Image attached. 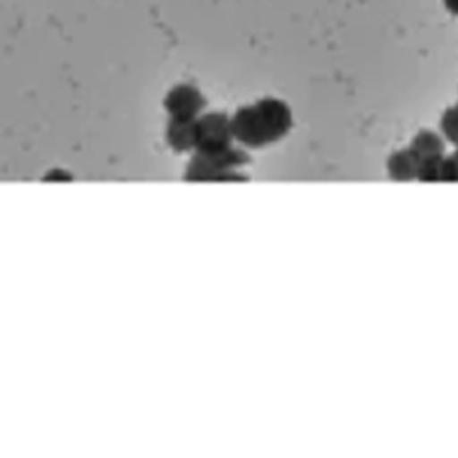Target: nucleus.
<instances>
[{
    "label": "nucleus",
    "mask_w": 458,
    "mask_h": 458,
    "mask_svg": "<svg viewBox=\"0 0 458 458\" xmlns=\"http://www.w3.org/2000/svg\"><path fill=\"white\" fill-rule=\"evenodd\" d=\"M233 138L248 147H264L288 134L292 112L281 99L264 98L251 106H242L229 120Z\"/></svg>",
    "instance_id": "1"
},
{
    "label": "nucleus",
    "mask_w": 458,
    "mask_h": 458,
    "mask_svg": "<svg viewBox=\"0 0 458 458\" xmlns=\"http://www.w3.org/2000/svg\"><path fill=\"white\" fill-rule=\"evenodd\" d=\"M248 152L227 147L215 152H199L191 158L185 173L187 182H242L246 174L237 173V167L250 164Z\"/></svg>",
    "instance_id": "2"
},
{
    "label": "nucleus",
    "mask_w": 458,
    "mask_h": 458,
    "mask_svg": "<svg viewBox=\"0 0 458 458\" xmlns=\"http://www.w3.org/2000/svg\"><path fill=\"white\" fill-rule=\"evenodd\" d=\"M233 132L225 114L211 112L197 120V143L199 152H215L232 147Z\"/></svg>",
    "instance_id": "3"
},
{
    "label": "nucleus",
    "mask_w": 458,
    "mask_h": 458,
    "mask_svg": "<svg viewBox=\"0 0 458 458\" xmlns=\"http://www.w3.org/2000/svg\"><path fill=\"white\" fill-rule=\"evenodd\" d=\"M206 99L197 87L178 85L165 98V108L171 118L176 120H195L204 110Z\"/></svg>",
    "instance_id": "4"
},
{
    "label": "nucleus",
    "mask_w": 458,
    "mask_h": 458,
    "mask_svg": "<svg viewBox=\"0 0 458 458\" xmlns=\"http://www.w3.org/2000/svg\"><path fill=\"white\" fill-rule=\"evenodd\" d=\"M411 152L418 160V167L426 160H433V158H444V150L445 145L442 141V138L431 131H422L420 132L412 143H411Z\"/></svg>",
    "instance_id": "5"
},
{
    "label": "nucleus",
    "mask_w": 458,
    "mask_h": 458,
    "mask_svg": "<svg viewBox=\"0 0 458 458\" xmlns=\"http://www.w3.org/2000/svg\"><path fill=\"white\" fill-rule=\"evenodd\" d=\"M167 141L174 150H191L197 143V118L195 120H176L171 118L167 127Z\"/></svg>",
    "instance_id": "6"
},
{
    "label": "nucleus",
    "mask_w": 458,
    "mask_h": 458,
    "mask_svg": "<svg viewBox=\"0 0 458 458\" xmlns=\"http://www.w3.org/2000/svg\"><path fill=\"white\" fill-rule=\"evenodd\" d=\"M418 173V160L411 148L394 152L389 160V174L394 180H414Z\"/></svg>",
    "instance_id": "7"
},
{
    "label": "nucleus",
    "mask_w": 458,
    "mask_h": 458,
    "mask_svg": "<svg viewBox=\"0 0 458 458\" xmlns=\"http://www.w3.org/2000/svg\"><path fill=\"white\" fill-rule=\"evenodd\" d=\"M438 180H444V182H454L456 180V155H451L449 158H442Z\"/></svg>",
    "instance_id": "8"
},
{
    "label": "nucleus",
    "mask_w": 458,
    "mask_h": 458,
    "mask_svg": "<svg viewBox=\"0 0 458 458\" xmlns=\"http://www.w3.org/2000/svg\"><path fill=\"white\" fill-rule=\"evenodd\" d=\"M442 129H444L445 136H447L453 143H456V108H449V110L444 114V118H442Z\"/></svg>",
    "instance_id": "9"
}]
</instances>
